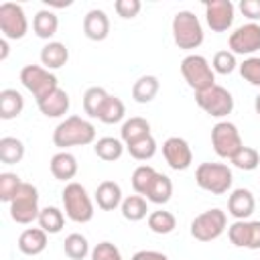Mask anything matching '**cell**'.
Returning <instances> with one entry per match:
<instances>
[{
	"mask_svg": "<svg viewBox=\"0 0 260 260\" xmlns=\"http://www.w3.org/2000/svg\"><path fill=\"white\" fill-rule=\"evenodd\" d=\"M91 260H124V258L112 242H100L91 250Z\"/></svg>",
	"mask_w": 260,
	"mask_h": 260,
	"instance_id": "cell-42",
	"label": "cell"
},
{
	"mask_svg": "<svg viewBox=\"0 0 260 260\" xmlns=\"http://www.w3.org/2000/svg\"><path fill=\"white\" fill-rule=\"evenodd\" d=\"M236 67H238V63H236V55H234L230 49H228V51H217V53L213 55L211 69H213L215 73L228 75V73H232Z\"/></svg>",
	"mask_w": 260,
	"mask_h": 260,
	"instance_id": "cell-41",
	"label": "cell"
},
{
	"mask_svg": "<svg viewBox=\"0 0 260 260\" xmlns=\"http://www.w3.org/2000/svg\"><path fill=\"white\" fill-rule=\"evenodd\" d=\"M205 20L213 32H225L234 22V4L230 0H207Z\"/></svg>",
	"mask_w": 260,
	"mask_h": 260,
	"instance_id": "cell-14",
	"label": "cell"
},
{
	"mask_svg": "<svg viewBox=\"0 0 260 260\" xmlns=\"http://www.w3.org/2000/svg\"><path fill=\"white\" fill-rule=\"evenodd\" d=\"M230 160H232V165H234L236 169H240V171H254V169H258V165H260V154H258V150L252 148V146H242Z\"/></svg>",
	"mask_w": 260,
	"mask_h": 260,
	"instance_id": "cell-36",
	"label": "cell"
},
{
	"mask_svg": "<svg viewBox=\"0 0 260 260\" xmlns=\"http://www.w3.org/2000/svg\"><path fill=\"white\" fill-rule=\"evenodd\" d=\"M130 260H169V258L162 252H156V250H140Z\"/></svg>",
	"mask_w": 260,
	"mask_h": 260,
	"instance_id": "cell-46",
	"label": "cell"
},
{
	"mask_svg": "<svg viewBox=\"0 0 260 260\" xmlns=\"http://www.w3.org/2000/svg\"><path fill=\"white\" fill-rule=\"evenodd\" d=\"M162 156L167 160V165L173 171H185L191 167L193 162V152L191 146L185 138L181 136H171L162 142Z\"/></svg>",
	"mask_w": 260,
	"mask_h": 260,
	"instance_id": "cell-13",
	"label": "cell"
},
{
	"mask_svg": "<svg viewBox=\"0 0 260 260\" xmlns=\"http://www.w3.org/2000/svg\"><path fill=\"white\" fill-rule=\"evenodd\" d=\"M39 191L35 185L22 181L18 193L10 201V217L20 225H28L35 219H39Z\"/></svg>",
	"mask_w": 260,
	"mask_h": 260,
	"instance_id": "cell-6",
	"label": "cell"
},
{
	"mask_svg": "<svg viewBox=\"0 0 260 260\" xmlns=\"http://www.w3.org/2000/svg\"><path fill=\"white\" fill-rule=\"evenodd\" d=\"M150 134V124L146 118H140V116H134L130 120H126L122 124V130H120V136H122V142L124 144H130L142 136H148Z\"/></svg>",
	"mask_w": 260,
	"mask_h": 260,
	"instance_id": "cell-29",
	"label": "cell"
},
{
	"mask_svg": "<svg viewBox=\"0 0 260 260\" xmlns=\"http://www.w3.org/2000/svg\"><path fill=\"white\" fill-rule=\"evenodd\" d=\"M37 221H39V228L45 230L47 234H59L63 230V225H65V215H63V211L59 207L47 205V207L41 209Z\"/></svg>",
	"mask_w": 260,
	"mask_h": 260,
	"instance_id": "cell-28",
	"label": "cell"
},
{
	"mask_svg": "<svg viewBox=\"0 0 260 260\" xmlns=\"http://www.w3.org/2000/svg\"><path fill=\"white\" fill-rule=\"evenodd\" d=\"M126 150L136 160H150L156 154V140L152 134H148V136H142V138L126 144Z\"/></svg>",
	"mask_w": 260,
	"mask_h": 260,
	"instance_id": "cell-33",
	"label": "cell"
},
{
	"mask_svg": "<svg viewBox=\"0 0 260 260\" xmlns=\"http://www.w3.org/2000/svg\"><path fill=\"white\" fill-rule=\"evenodd\" d=\"M228 238L236 248H248L250 240V221L248 219H236L232 225H228Z\"/></svg>",
	"mask_w": 260,
	"mask_h": 260,
	"instance_id": "cell-38",
	"label": "cell"
},
{
	"mask_svg": "<svg viewBox=\"0 0 260 260\" xmlns=\"http://www.w3.org/2000/svg\"><path fill=\"white\" fill-rule=\"evenodd\" d=\"M181 73L195 93L215 85V71L203 55H187L181 61Z\"/></svg>",
	"mask_w": 260,
	"mask_h": 260,
	"instance_id": "cell-5",
	"label": "cell"
},
{
	"mask_svg": "<svg viewBox=\"0 0 260 260\" xmlns=\"http://www.w3.org/2000/svg\"><path fill=\"white\" fill-rule=\"evenodd\" d=\"M232 169L223 162H201L195 169V183L213 195H223L232 189Z\"/></svg>",
	"mask_w": 260,
	"mask_h": 260,
	"instance_id": "cell-4",
	"label": "cell"
},
{
	"mask_svg": "<svg viewBox=\"0 0 260 260\" xmlns=\"http://www.w3.org/2000/svg\"><path fill=\"white\" fill-rule=\"evenodd\" d=\"M148 228H150V232L165 236V234H171L177 228V219L171 211L156 209V211L148 213Z\"/></svg>",
	"mask_w": 260,
	"mask_h": 260,
	"instance_id": "cell-34",
	"label": "cell"
},
{
	"mask_svg": "<svg viewBox=\"0 0 260 260\" xmlns=\"http://www.w3.org/2000/svg\"><path fill=\"white\" fill-rule=\"evenodd\" d=\"M173 41L179 49L191 51L203 43V26L191 10H179L173 16Z\"/></svg>",
	"mask_w": 260,
	"mask_h": 260,
	"instance_id": "cell-3",
	"label": "cell"
},
{
	"mask_svg": "<svg viewBox=\"0 0 260 260\" xmlns=\"http://www.w3.org/2000/svg\"><path fill=\"white\" fill-rule=\"evenodd\" d=\"M124 116H126L124 102L120 98H116V95H108V100H106V104H104L98 120L104 122V124H118V122L124 120Z\"/></svg>",
	"mask_w": 260,
	"mask_h": 260,
	"instance_id": "cell-32",
	"label": "cell"
},
{
	"mask_svg": "<svg viewBox=\"0 0 260 260\" xmlns=\"http://www.w3.org/2000/svg\"><path fill=\"white\" fill-rule=\"evenodd\" d=\"M248 250H260V221H250Z\"/></svg>",
	"mask_w": 260,
	"mask_h": 260,
	"instance_id": "cell-45",
	"label": "cell"
},
{
	"mask_svg": "<svg viewBox=\"0 0 260 260\" xmlns=\"http://www.w3.org/2000/svg\"><path fill=\"white\" fill-rule=\"evenodd\" d=\"M256 209V199L250 189H234L228 197V213L234 219H248Z\"/></svg>",
	"mask_w": 260,
	"mask_h": 260,
	"instance_id": "cell-15",
	"label": "cell"
},
{
	"mask_svg": "<svg viewBox=\"0 0 260 260\" xmlns=\"http://www.w3.org/2000/svg\"><path fill=\"white\" fill-rule=\"evenodd\" d=\"M95 140V126L81 116H69L57 124L53 130V142L57 148L65 150L69 146H85Z\"/></svg>",
	"mask_w": 260,
	"mask_h": 260,
	"instance_id": "cell-1",
	"label": "cell"
},
{
	"mask_svg": "<svg viewBox=\"0 0 260 260\" xmlns=\"http://www.w3.org/2000/svg\"><path fill=\"white\" fill-rule=\"evenodd\" d=\"M20 83L35 95L37 102L59 87L57 75L45 69L43 65H24L20 69Z\"/></svg>",
	"mask_w": 260,
	"mask_h": 260,
	"instance_id": "cell-8",
	"label": "cell"
},
{
	"mask_svg": "<svg viewBox=\"0 0 260 260\" xmlns=\"http://www.w3.org/2000/svg\"><path fill=\"white\" fill-rule=\"evenodd\" d=\"M120 209H122L124 219H128V221H140L148 215V203L142 195H128L122 201Z\"/></svg>",
	"mask_w": 260,
	"mask_h": 260,
	"instance_id": "cell-30",
	"label": "cell"
},
{
	"mask_svg": "<svg viewBox=\"0 0 260 260\" xmlns=\"http://www.w3.org/2000/svg\"><path fill=\"white\" fill-rule=\"evenodd\" d=\"M47 248V232L41 228H26L18 236V250L26 256H39Z\"/></svg>",
	"mask_w": 260,
	"mask_h": 260,
	"instance_id": "cell-19",
	"label": "cell"
},
{
	"mask_svg": "<svg viewBox=\"0 0 260 260\" xmlns=\"http://www.w3.org/2000/svg\"><path fill=\"white\" fill-rule=\"evenodd\" d=\"M47 4H49V6H57V8H63V6H69L71 2H69V0H67V2H53V0H47Z\"/></svg>",
	"mask_w": 260,
	"mask_h": 260,
	"instance_id": "cell-48",
	"label": "cell"
},
{
	"mask_svg": "<svg viewBox=\"0 0 260 260\" xmlns=\"http://www.w3.org/2000/svg\"><path fill=\"white\" fill-rule=\"evenodd\" d=\"M61 199H63V207H65V215L75 221V223H87L93 219V201L87 193V189L81 185V183H67L63 193H61Z\"/></svg>",
	"mask_w": 260,
	"mask_h": 260,
	"instance_id": "cell-2",
	"label": "cell"
},
{
	"mask_svg": "<svg viewBox=\"0 0 260 260\" xmlns=\"http://www.w3.org/2000/svg\"><path fill=\"white\" fill-rule=\"evenodd\" d=\"M225 228H228L225 211H221L219 207H213L199 213L191 221V236L199 242H211V240H217L225 232Z\"/></svg>",
	"mask_w": 260,
	"mask_h": 260,
	"instance_id": "cell-7",
	"label": "cell"
},
{
	"mask_svg": "<svg viewBox=\"0 0 260 260\" xmlns=\"http://www.w3.org/2000/svg\"><path fill=\"white\" fill-rule=\"evenodd\" d=\"M154 177H156V171H154L150 165H140V167H136L134 173H132V189H134V193L144 197Z\"/></svg>",
	"mask_w": 260,
	"mask_h": 260,
	"instance_id": "cell-37",
	"label": "cell"
},
{
	"mask_svg": "<svg viewBox=\"0 0 260 260\" xmlns=\"http://www.w3.org/2000/svg\"><path fill=\"white\" fill-rule=\"evenodd\" d=\"M24 110V98L16 89H2L0 91V118L12 120L20 116Z\"/></svg>",
	"mask_w": 260,
	"mask_h": 260,
	"instance_id": "cell-23",
	"label": "cell"
},
{
	"mask_svg": "<svg viewBox=\"0 0 260 260\" xmlns=\"http://www.w3.org/2000/svg\"><path fill=\"white\" fill-rule=\"evenodd\" d=\"M69 104H71L69 93L65 89H61V87H57L55 91H51L49 95H45L43 100L37 102L41 114L47 116V118H61V116H65L69 112Z\"/></svg>",
	"mask_w": 260,
	"mask_h": 260,
	"instance_id": "cell-16",
	"label": "cell"
},
{
	"mask_svg": "<svg viewBox=\"0 0 260 260\" xmlns=\"http://www.w3.org/2000/svg\"><path fill=\"white\" fill-rule=\"evenodd\" d=\"M57 28H59V18L55 12H51L49 8H43L35 14L32 18V30L39 39H51L57 35Z\"/></svg>",
	"mask_w": 260,
	"mask_h": 260,
	"instance_id": "cell-24",
	"label": "cell"
},
{
	"mask_svg": "<svg viewBox=\"0 0 260 260\" xmlns=\"http://www.w3.org/2000/svg\"><path fill=\"white\" fill-rule=\"evenodd\" d=\"M49 169H51V173L57 181H69L71 183V179L77 175V158L71 152L61 150V152L53 154V158L49 162Z\"/></svg>",
	"mask_w": 260,
	"mask_h": 260,
	"instance_id": "cell-20",
	"label": "cell"
},
{
	"mask_svg": "<svg viewBox=\"0 0 260 260\" xmlns=\"http://www.w3.org/2000/svg\"><path fill=\"white\" fill-rule=\"evenodd\" d=\"M240 12L250 18L252 22L260 20V0H242L240 2Z\"/></svg>",
	"mask_w": 260,
	"mask_h": 260,
	"instance_id": "cell-44",
	"label": "cell"
},
{
	"mask_svg": "<svg viewBox=\"0 0 260 260\" xmlns=\"http://www.w3.org/2000/svg\"><path fill=\"white\" fill-rule=\"evenodd\" d=\"M158 89H160V81L156 75H142L132 85V98L138 104H148L156 98Z\"/></svg>",
	"mask_w": 260,
	"mask_h": 260,
	"instance_id": "cell-22",
	"label": "cell"
},
{
	"mask_svg": "<svg viewBox=\"0 0 260 260\" xmlns=\"http://www.w3.org/2000/svg\"><path fill=\"white\" fill-rule=\"evenodd\" d=\"M8 57V39H0V61H4Z\"/></svg>",
	"mask_w": 260,
	"mask_h": 260,
	"instance_id": "cell-47",
	"label": "cell"
},
{
	"mask_svg": "<svg viewBox=\"0 0 260 260\" xmlns=\"http://www.w3.org/2000/svg\"><path fill=\"white\" fill-rule=\"evenodd\" d=\"M124 142L120 138H114V136H104V138H98L95 144H93V152L98 158L106 160V162H114L118 160L122 154H124Z\"/></svg>",
	"mask_w": 260,
	"mask_h": 260,
	"instance_id": "cell-25",
	"label": "cell"
},
{
	"mask_svg": "<svg viewBox=\"0 0 260 260\" xmlns=\"http://www.w3.org/2000/svg\"><path fill=\"white\" fill-rule=\"evenodd\" d=\"M211 146H213V150L219 158H232L244 146L236 124H232L228 120L217 122L211 128Z\"/></svg>",
	"mask_w": 260,
	"mask_h": 260,
	"instance_id": "cell-10",
	"label": "cell"
},
{
	"mask_svg": "<svg viewBox=\"0 0 260 260\" xmlns=\"http://www.w3.org/2000/svg\"><path fill=\"white\" fill-rule=\"evenodd\" d=\"M22 181L16 173H0V201L10 203L18 193Z\"/></svg>",
	"mask_w": 260,
	"mask_h": 260,
	"instance_id": "cell-39",
	"label": "cell"
},
{
	"mask_svg": "<svg viewBox=\"0 0 260 260\" xmlns=\"http://www.w3.org/2000/svg\"><path fill=\"white\" fill-rule=\"evenodd\" d=\"M254 110H256V114L260 116V93H258L256 100H254Z\"/></svg>",
	"mask_w": 260,
	"mask_h": 260,
	"instance_id": "cell-49",
	"label": "cell"
},
{
	"mask_svg": "<svg viewBox=\"0 0 260 260\" xmlns=\"http://www.w3.org/2000/svg\"><path fill=\"white\" fill-rule=\"evenodd\" d=\"M69 61V49L59 41H49L41 49V65L45 69H61Z\"/></svg>",
	"mask_w": 260,
	"mask_h": 260,
	"instance_id": "cell-21",
	"label": "cell"
},
{
	"mask_svg": "<svg viewBox=\"0 0 260 260\" xmlns=\"http://www.w3.org/2000/svg\"><path fill=\"white\" fill-rule=\"evenodd\" d=\"M122 187L116 181H102L95 189V203L102 211H114L122 205Z\"/></svg>",
	"mask_w": 260,
	"mask_h": 260,
	"instance_id": "cell-18",
	"label": "cell"
},
{
	"mask_svg": "<svg viewBox=\"0 0 260 260\" xmlns=\"http://www.w3.org/2000/svg\"><path fill=\"white\" fill-rule=\"evenodd\" d=\"M63 250L71 260H83L89 254V242L83 234H69L63 242Z\"/></svg>",
	"mask_w": 260,
	"mask_h": 260,
	"instance_id": "cell-35",
	"label": "cell"
},
{
	"mask_svg": "<svg viewBox=\"0 0 260 260\" xmlns=\"http://www.w3.org/2000/svg\"><path fill=\"white\" fill-rule=\"evenodd\" d=\"M195 102L205 114H209L213 118H223V116L232 114V110H234L232 93L225 87L217 85V83L207 87V89H203V91H197L195 93Z\"/></svg>",
	"mask_w": 260,
	"mask_h": 260,
	"instance_id": "cell-9",
	"label": "cell"
},
{
	"mask_svg": "<svg viewBox=\"0 0 260 260\" xmlns=\"http://www.w3.org/2000/svg\"><path fill=\"white\" fill-rule=\"evenodd\" d=\"M83 35L89 41H104L110 35V18L104 10H89L83 16Z\"/></svg>",
	"mask_w": 260,
	"mask_h": 260,
	"instance_id": "cell-17",
	"label": "cell"
},
{
	"mask_svg": "<svg viewBox=\"0 0 260 260\" xmlns=\"http://www.w3.org/2000/svg\"><path fill=\"white\" fill-rule=\"evenodd\" d=\"M171 195H173V181L167 175L156 173V177L152 179V183H150V187H148V191L144 195L146 201L162 205V203H167L171 199Z\"/></svg>",
	"mask_w": 260,
	"mask_h": 260,
	"instance_id": "cell-26",
	"label": "cell"
},
{
	"mask_svg": "<svg viewBox=\"0 0 260 260\" xmlns=\"http://www.w3.org/2000/svg\"><path fill=\"white\" fill-rule=\"evenodd\" d=\"M0 30L4 39H10V41H18L28 32V20L20 4L16 2L0 4Z\"/></svg>",
	"mask_w": 260,
	"mask_h": 260,
	"instance_id": "cell-11",
	"label": "cell"
},
{
	"mask_svg": "<svg viewBox=\"0 0 260 260\" xmlns=\"http://www.w3.org/2000/svg\"><path fill=\"white\" fill-rule=\"evenodd\" d=\"M228 47L234 55H244V57H254L256 51H260V24L248 22L238 26L230 39Z\"/></svg>",
	"mask_w": 260,
	"mask_h": 260,
	"instance_id": "cell-12",
	"label": "cell"
},
{
	"mask_svg": "<svg viewBox=\"0 0 260 260\" xmlns=\"http://www.w3.org/2000/svg\"><path fill=\"white\" fill-rule=\"evenodd\" d=\"M24 158V142L14 136L0 138V160L4 165H16Z\"/></svg>",
	"mask_w": 260,
	"mask_h": 260,
	"instance_id": "cell-27",
	"label": "cell"
},
{
	"mask_svg": "<svg viewBox=\"0 0 260 260\" xmlns=\"http://www.w3.org/2000/svg\"><path fill=\"white\" fill-rule=\"evenodd\" d=\"M108 95L110 93L104 87H98V85L87 87L85 93H83V112L89 118H98L102 108H104V104H106V100H108Z\"/></svg>",
	"mask_w": 260,
	"mask_h": 260,
	"instance_id": "cell-31",
	"label": "cell"
},
{
	"mask_svg": "<svg viewBox=\"0 0 260 260\" xmlns=\"http://www.w3.org/2000/svg\"><path fill=\"white\" fill-rule=\"evenodd\" d=\"M240 75L250 83V85H256L260 87V57H246L240 65Z\"/></svg>",
	"mask_w": 260,
	"mask_h": 260,
	"instance_id": "cell-40",
	"label": "cell"
},
{
	"mask_svg": "<svg viewBox=\"0 0 260 260\" xmlns=\"http://www.w3.org/2000/svg\"><path fill=\"white\" fill-rule=\"evenodd\" d=\"M140 8H142L140 0H116L114 2V10L122 18H134V16H138Z\"/></svg>",
	"mask_w": 260,
	"mask_h": 260,
	"instance_id": "cell-43",
	"label": "cell"
}]
</instances>
